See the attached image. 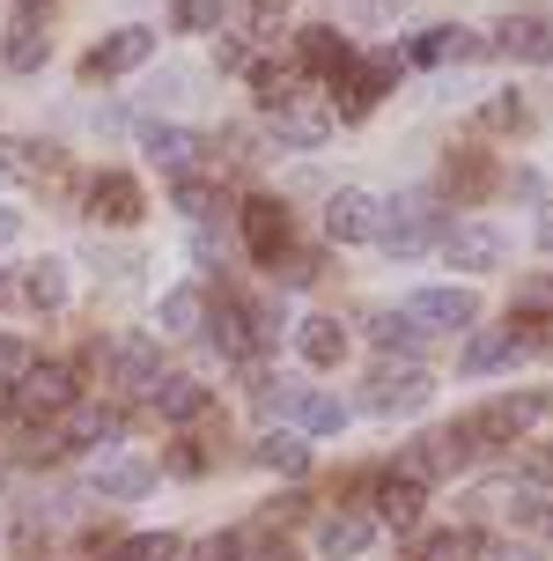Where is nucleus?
<instances>
[{"label": "nucleus", "mask_w": 553, "mask_h": 561, "mask_svg": "<svg viewBox=\"0 0 553 561\" xmlns=\"http://www.w3.org/2000/svg\"><path fill=\"white\" fill-rule=\"evenodd\" d=\"M428 237H436V207L428 199H391V207H377V244L391 259H420Z\"/></svg>", "instance_id": "f257e3e1"}, {"label": "nucleus", "mask_w": 553, "mask_h": 561, "mask_svg": "<svg viewBox=\"0 0 553 561\" xmlns=\"http://www.w3.org/2000/svg\"><path fill=\"white\" fill-rule=\"evenodd\" d=\"M428 399H436V377H428L420 363H406V369L384 363L377 377H369V407H377V414H420Z\"/></svg>", "instance_id": "f03ea898"}, {"label": "nucleus", "mask_w": 553, "mask_h": 561, "mask_svg": "<svg viewBox=\"0 0 553 561\" xmlns=\"http://www.w3.org/2000/svg\"><path fill=\"white\" fill-rule=\"evenodd\" d=\"M442 259L465 266V274H495L502 259H509V237L495 222H458V229H442Z\"/></svg>", "instance_id": "7ed1b4c3"}, {"label": "nucleus", "mask_w": 553, "mask_h": 561, "mask_svg": "<svg viewBox=\"0 0 553 561\" xmlns=\"http://www.w3.org/2000/svg\"><path fill=\"white\" fill-rule=\"evenodd\" d=\"M406 318H414L420 333H465L472 318H480V304H472V288H414Z\"/></svg>", "instance_id": "20e7f679"}, {"label": "nucleus", "mask_w": 553, "mask_h": 561, "mask_svg": "<svg viewBox=\"0 0 553 561\" xmlns=\"http://www.w3.org/2000/svg\"><path fill=\"white\" fill-rule=\"evenodd\" d=\"M15 407H23V414H67V407H74V369L67 363H23Z\"/></svg>", "instance_id": "39448f33"}, {"label": "nucleus", "mask_w": 553, "mask_h": 561, "mask_svg": "<svg viewBox=\"0 0 553 561\" xmlns=\"http://www.w3.org/2000/svg\"><path fill=\"white\" fill-rule=\"evenodd\" d=\"M148 53H155V30H140V23L134 30H111L104 45L82 59V75H89V82H104V75H134Z\"/></svg>", "instance_id": "423d86ee"}, {"label": "nucleus", "mask_w": 553, "mask_h": 561, "mask_svg": "<svg viewBox=\"0 0 553 561\" xmlns=\"http://www.w3.org/2000/svg\"><path fill=\"white\" fill-rule=\"evenodd\" d=\"M369 539H377V517H361V510H325V517H318V554L325 561L369 554Z\"/></svg>", "instance_id": "0eeeda50"}, {"label": "nucleus", "mask_w": 553, "mask_h": 561, "mask_svg": "<svg viewBox=\"0 0 553 561\" xmlns=\"http://www.w3.org/2000/svg\"><path fill=\"white\" fill-rule=\"evenodd\" d=\"M325 237L332 244H361V237H377V199L355 193V185H339L325 199Z\"/></svg>", "instance_id": "6e6552de"}, {"label": "nucleus", "mask_w": 553, "mask_h": 561, "mask_svg": "<svg viewBox=\"0 0 553 561\" xmlns=\"http://www.w3.org/2000/svg\"><path fill=\"white\" fill-rule=\"evenodd\" d=\"M244 244H251V259L280 266V244H288V207L280 199H244Z\"/></svg>", "instance_id": "1a4fd4ad"}, {"label": "nucleus", "mask_w": 553, "mask_h": 561, "mask_svg": "<svg viewBox=\"0 0 553 561\" xmlns=\"http://www.w3.org/2000/svg\"><path fill=\"white\" fill-rule=\"evenodd\" d=\"M140 148H148V163H163L170 178H193L199 134H193V126H140Z\"/></svg>", "instance_id": "9d476101"}, {"label": "nucleus", "mask_w": 553, "mask_h": 561, "mask_svg": "<svg viewBox=\"0 0 553 561\" xmlns=\"http://www.w3.org/2000/svg\"><path fill=\"white\" fill-rule=\"evenodd\" d=\"M89 215H96V222H140V185L126 170H104V178L89 185Z\"/></svg>", "instance_id": "9b49d317"}, {"label": "nucleus", "mask_w": 553, "mask_h": 561, "mask_svg": "<svg viewBox=\"0 0 553 561\" xmlns=\"http://www.w3.org/2000/svg\"><path fill=\"white\" fill-rule=\"evenodd\" d=\"M111 369H118V385H126V392H148V399H155V385H163V363H155V347H148L140 333L111 347Z\"/></svg>", "instance_id": "f8f14e48"}, {"label": "nucleus", "mask_w": 553, "mask_h": 561, "mask_svg": "<svg viewBox=\"0 0 553 561\" xmlns=\"http://www.w3.org/2000/svg\"><path fill=\"white\" fill-rule=\"evenodd\" d=\"M525 347H531L525 333H472L465 355H458V369H465V377H487V369H509Z\"/></svg>", "instance_id": "ddd939ff"}, {"label": "nucleus", "mask_w": 553, "mask_h": 561, "mask_svg": "<svg viewBox=\"0 0 553 561\" xmlns=\"http://www.w3.org/2000/svg\"><path fill=\"white\" fill-rule=\"evenodd\" d=\"M531 414H539V399H487V407L465 421V436L472 444H480V436H525Z\"/></svg>", "instance_id": "4468645a"}, {"label": "nucleus", "mask_w": 553, "mask_h": 561, "mask_svg": "<svg viewBox=\"0 0 553 561\" xmlns=\"http://www.w3.org/2000/svg\"><path fill=\"white\" fill-rule=\"evenodd\" d=\"M148 466H140V458H111V466H96V473H89V488H96V495H104V503H134V495H148Z\"/></svg>", "instance_id": "2eb2a0df"}, {"label": "nucleus", "mask_w": 553, "mask_h": 561, "mask_svg": "<svg viewBox=\"0 0 553 561\" xmlns=\"http://www.w3.org/2000/svg\"><path fill=\"white\" fill-rule=\"evenodd\" d=\"M339 355H347V325H339V318H303V363L339 369Z\"/></svg>", "instance_id": "dca6fc26"}, {"label": "nucleus", "mask_w": 553, "mask_h": 561, "mask_svg": "<svg viewBox=\"0 0 553 561\" xmlns=\"http://www.w3.org/2000/svg\"><path fill=\"white\" fill-rule=\"evenodd\" d=\"M155 414L163 421H199L207 414V385H199V377H163V385H155Z\"/></svg>", "instance_id": "f3484780"}, {"label": "nucleus", "mask_w": 553, "mask_h": 561, "mask_svg": "<svg viewBox=\"0 0 553 561\" xmlns=\"http://www.w3.org/2000/svg\"><path fill=\"white\" fill-rule=\"evenodd\" d=\"M325 134H332L325 112H303V104L274 112V140H280V148H325Z\"/></svg>", "instance_id": "a211bd4d"}, {"label": "nucleus", "mask_w": 553, "mask_h": 561, "mask_svg": "<svg viewBox=\"0 0 553 561\" xmlns=\"http://www.w3.org/2000/svg\"><path fill=\"white\" fill-rule=\"evenodd\" d=\"M82 444H118V414H96V407H67L59 450H82Z\"/></svg>", "instance_id": "6ab92c4d"}, {"label": "nucleus", "mask_w": 553, "mask_h": 561, "mask_svg": "<svg viewBox=\"0 0 553 561\" xmlns=\"http://www.w3.org/2000/svg\"><path fill=\"white\" fill-rule=\"evenodd\" d=\"M502 53L509 59H553V23H539V15L502 23Z\"/></svg>", "instance_id": "aec40b11"}, {"label": "nucleus", "mask_w": 553, "mask_h": 561, "mask_svg": "<svg viewBox=\"0 0 553 561\" xmlns=\"http://www.w3.org/2000/svg\"><path fill=\"white\" fill-rule=\"evenodd\" d=\"M420 488H428V480H414V473H406V480H384V488H377V517L406 533V525L420 517Z\"/></svg>", "instance_id": "412c9836"}, {"label": "nucleus", "mask_w": 553, "mask_h": 561, "mask_svg": "<svg viewBox=\"0 0 553 561\" xmlns=\"http://www.w3.org/2000/svg\"><path fill=\"white\" fill-rule=\"evenodd\" d=\"M23 296L37 310H59V304H67V259H37V266L23 274Z\"/></svg>", "instance_id": "4be33fe9"}, {"label": "nucleus", "mask_w": 553, "mask_h": 561, "mask_svg": "<svg viewBox=\"0 0 553 561\" xmlns=\"http://www.w3.org/2000/svg\"><path fill=\"white\" fill-rule=\"evenodd\" d=\"M347 37H339V30H303V67L310 75H339V67H347Z\"/></svg>", "instance_id": "5701e85b"}, {"label": "nucleus", "mask_w": 553, "mask_h": 561, "mask_svg": "<svg viewBox=\"0 0 553 561\" xmlns=\"http://www.w3.org/2000/svg\"><path fill=\"white\" fill-rule=\"evenodd\" d=\"M0 53H8V67H15V75H30V67H45V53H53V37H45L37 23H15Z\"/></svg>", "instance_id": "b1692460"}, {"label": "nucleus", "mask_w": 553, "mask_h": 561, "mask_svg": "<svg viewBox=\"0 0 553 561\" xmlns=\"http://www.w3.org/2000/svg\"><path fill=\"white\" fill-rule=\"evenodd\" d=\"M251 325H258L251 310H229V304H221L215 310V347H221V355H251V347H258V333H251Z\"/></svg>", "instance_id": "393cba45"}, {"label": "nucleus", "mask_w": 553, "mask_h": 561, "mask_svg": "<svg viewBox=\"0 0 553 561\" xmlns=\"http://www.w3.org/2000/svg\"><path fill=\"white\" fill-rule=\"evenodd\" d=\"M472 53H480V37H472V30H458V23L428 30V37L414 45V59H472Z\"/></svg>", "instance_id": "a878e982"}, {"label": "nucleus", "mask_w": 553, "mask_h": 561, "mask_svg": "<svg viewBox=\"0 0 553 561\" xmlns=\"http://www.w3.org/2000/svg\"><path fill=\"white\" fill-rule=\"evenodd\" d=\"M369 340H377L384 355H414V347H420V325L406 318V310H384V318L369 325Z\"/></svg>", "instance_id": "bb28decb"}, {"label": "nucleus", "mask_w": 553, "mask_h": 561, "mask_svg": "<svg viewBox=\"0 0 553 561\" xmlns=\"http://www.w3.org/2000/svg\"><path fill=\"white\" fill-rule=\"evenodd\" d=\"M199 318H207V296L199 288H170L163 296V333H193Z\"/></svg>", "instance_id": "cd10ccee"}, {"label": "nucleus", "mask_w": 553, "mask_h": 561, "mask_svg": "<svg viewBox=\"0 0 553 561\" xmlns=\"http://www.w3.org/2000/svg\"><path fill=\"white\" fill-rule=\"evenodd\" d=\"M310 428V436H339V428H347V407H339V399H325V392H303V414H296Z\"/></svg>", "instance_id": "c85d7f7f"}, {"label": "nucleus", "mask_w": 553, "mask_h": 561, "mask_svg": "<svg viewBox=\"0 0 553 561\" xmlns=\"http://www.w3.org/2000/svg\"><path fill=\"white\" fill-rule=\"evenodd\" d=\"M258 466H274V473H303L310 444H303V436H266V444H258Z\"/></svg>", "instance_id": "c756f323"}, {"label": "nucleus", "mask_w": 553, "mask_h": 561, "mask_svg": "<svg viewBox=\"0 0 553 561\" xmlns=\"http://www.w3.org/2000/svg\"><path fill=\"white\" fill-rule=\"evenodd\" d=\"M251 82H258V104L266 112H288L296 104V75L288 67H251Z\"/></svg>", "instance_id": "7c9ffc66"}, {"label": "nucleus", "mask_w": 553, "mask_h": 561, "mask_svg": "<svg viewBox=\"0 0 553 561\" xmlns=\"http://www.w3.org/2000/svg\"><path fill=\"white\" fill-rule=\"evenodd\" d=\"M53 156H37V140H0V178H37Z\"/></svg>", "instance_id": "2f4dec72"}, {"label": "nucleus", "mask_w": 553, "mask_h": 561, "mask_svg": "<svg viewBox=\"0 0 553 561\" xmlns=\"http://www.w3.org/2000/svg\"><path fill=\"white\" fill-rule=\"evenodd\" d=\"M517 318H553V274H531V280H517Z\"/></svg>", "instance_id": "473e14b6"}, {"label": "nucleus", "mask_w": 553, "mask_h": 561, "mask_svg": "<svg viewBox=\"0 0 553 561\" xmlns=\"http://www.w3.org/2000/svg\"><path fill=\"white\" fill-rule=\"evenodd\" d=\"M118 561H177V539L170 533H140V539L118 547Z\"/></svg>", "instance_id": "72a5a7b5"}, {"label": "nucleus", "mask_w": 553, "mask_h": 561, "mask_svg": "<svg viewBox=\"0 0 553 561\" xmlns=\"http://www.w3.org/2000/svg\"><path fill=\"white\" fill-rule=\"evenodd\" d=\"M170 15H177V30H215L221 23V0H177Z\"/></svg>", "instance_id": "f704fd0d"}, {"label": "nucleus", "mask_w": 553, "mask_h": 561, "mask_svg": "<svg viewBox=\"0 0 553 561\" xmlns=\"http://www.w3.org/2000/svg\"><path fill=\"white\" fill-rule=\"evenodd\" d=\"M177 207H185V215H215V185H199V178H177Z\"/></svg>", "instance_id": "c9c22d12"}, {"label": "nucleus", "mask_w": 553, "mask_h": 561, "mask_svg": "<svg viewBox=\"0 0 553 561\" xmlns=\"http://www.w3.org/2000/svg\"><path fill=\"white\" fill-rule=\"evenodd\" d=\"M420 561H465V533H436L420 547Z\"/></svg>", "instance_id": "e433bc0d"}, {"label": "nucleus", "mask_w": 553, "mask_h": 561, "mask_svg": "<svg viewBox=\"0 0 553 561\" xmlns=\"http://www.w3.org/2000/svg\"><path fill=\"white\" fill-rule=\"evenodd\" d=\"M199 466H207V458H199L193 444H177V450H170V473H199Z\"/></svg>", "instance_id": "4c0bfd02"}, {"label": "nucleus", "mask_w": 553, "mask_h": 561, "mask_svg": "<svg viewBox=\"0 0 553 561\" xmlns=\"http://www.w3.org/2000/svg\"><path fill=\"white\" fill-rule=\"evenodd\" d=\"M15 229H23V215H15V207H0V244H15Z\"/></svg>", "instance_id": "58836bf2"}, {"label": "nucleus", "mask_w": 553, "mask_h": 561, "mask_svg": "<svg viewBox=\"0 0 553 561\" xmlns=\"http://www.w3.org/2000/svg\"><path fill=\"white\" fill-rule=\"evenodd\" d=\"M539 244L553 252V207H539Z\"/></svg>", "instance_id": "ea45409f"}, {"label": "nucleus", "mask_w": 553, "mask_h": 561, "mask_svg": "<svg viewBox=\"0 0 553 561\" xmlns=\"http://www.w3.org/2000/svg\"><path fill=\"white\" fill-rule=\"evenodd\" d=\"M0 414H15V385H0Z\"/></svg>", "instance_id": "a19ab883"}, {"label": "nucleus", "mask_w": 553, "mask_h": 561, "mask_svg": "<svg viewBox=\"0 0 553 561\" xmlns=\"http://www.w3.org/2000/svg\"><path fill=\"white\" fill-rule=\"evenodd\" d=\"M495 561H539V554H525V547H509V554H495Z\"/></svg>", "instance_id": "79ce46f5"}, {"label": "nucleus", "mask_w": 553, "mask_h": 561, "mask_svg": "<svg viewBox=\"0 0 553 561\" xmlns=\"http://www.w3.org/2000/svg\"><path fill=\"white\" fill-rule=\"evenodd\" d=\"M15 8H45V0H15Z\"/></svg>", "instance_id": "37998d69"}]
</instances>
